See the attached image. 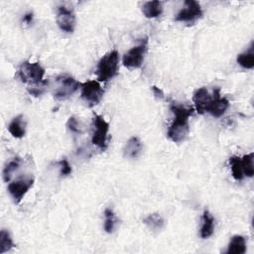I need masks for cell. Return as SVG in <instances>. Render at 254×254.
Instances as JSON below:
<instances>
[{
  "instance_id": "cell-1",
  "label": "cell",
  "mask_w": 254,
  "mask_h": 254,
  "mask_svg": "<svg viewBox=\"0 0 254 254\" xmlns=\"http://www.w3.org/2000/svg\"><path fill=\"white\" fill-rule=\"evenodd\" d=\"M170 109L174 114V120L168 129L167 136L172 142L181 143L185 141L189 134V120L193 114V109L176 102H173L170 105Z\"/></svg>"
},
{
  "instance_id": "cell-2",
  "label": "cell",
  "mask_w": 254,
  "mask_h": 254,
  "mask_svg": "<svg viewBox=\"0 0 254 254\" xmlns=\"http://www.w3.org/2000/svg\"><path fill=\"white\" fill-rule=\"evenodd\" d=\"M118 64L119 53L116 50L105 54L97 64L95 73L98 81L106 82L112 79L117 74Z\"/></svg>"
},
{
  "instance_id": "cell-3",
  "label": "cell",
  "mask_w": 254,
  "mask_h": 254,
  "mask_svg": "<svg viewBox=\"0 0 254 254\" xmlns=\"http://www.w3.org/2000/svg\"><path fill=\"white\" fill-rule=\"evenodd\" d=\"M17 75L22 82H29L32 83V85H37L45 81V68L40 63H30L27 61L21 64Z\"/></svg>"
},
{
  "instance_id": "cell-4",
  "label": "cell",
  "mask_w": 254,
  "mask_h": 254,
  "mask_svg": "<svg viewBox=\"0 0 254 254\" xmlns=\"http://www.w3.org/2000/svg\"><path fill=\"white\" fill-rule=\"evenodd\" d=\"M92 126L93 132L91 142L98 149L104 151L107 148L109 124L101 115L94 114L92 118Z\"/></svg>"
},
{
  "instance_id": "cell-5",
  "label": "cell",
  "mask_w": 254,
  "mask_h": 254,
  "mask_svg": "<svg viewBox=\"0 0 254 254\" xmlns=\"http://www.w3.org/2000/svg\"><path fill=\"white\" fill-rule=\"evenodd\" d=\"M57 88L54 93V97L57 100H65L71 96L82 85L79 81L67 74L59 75L56 78Z\"/></svg>"
},
{
  "instance_id": "cell-6",
  "label": "cell",
  "mask_w": 254,
  "mask_h": 254,
  "mask_svg": "<svg viewBox=\"0 0 254 254\" xmlns=\"http://www.w3.org/2000/svg\"><path fill=\"white\" fill-rule=\"evenodd\" d=\"M148 49V39H143L139 45L130 49L123 57V64L127 68H139L145 59Z\"/></svg>"
},
{
  "instance_id": "cell-7",
  "label": "cell",
  "mask_w": 254,
  "mask_h": 254,
  "mask_svg": "<svg viewBox=\"0 0 254 254\" xmlns=\"http://www.w3.org/2000/svg\"><path fill=\"white\" fill-rule=\"evenodd\" d=\"M104 90L100 83L96 80H88L81 85V98L88 106L97 105L102 99Z\"/></svg>"
},
{
  "instance_id": "cell-8",
  "label": "cell",
  "mask_w": 254,
  "mask_h": 254,
  "mask_svg": "<svg viewBox=\"0 0 254 254\" xmlns=\"http://www.w3.org/2000/svg\"><path fill=\"white\" fill-rule=\"evenodd\" d=\"M202 17V10L198 2L194 0H187L184 8L177 14L175 20L178 22L193 23Z\"/></svg>"
},
{
  "instance_id": "cell-9",
  "label": "cell",
  "mask_w": 254,
  "mask_h": 254,
  "mask_svg": "<svg viewBox=\"0 0 254 254\" xmlns=\"http://www.w3.org/2000/svg\"><path fill=\"white\" fill-rule=\"evenodd\" d=\"M34 178L33 177H26L20 178L8 185V191L10 195L13 197L15 203H19L24 195L28 192V190L33 187Z\"/></svg>"
},
{
  "instance_id": "cell-10",
  "label": "cell",
  "mask_w": 254,
  "mask_h": 254,
  "mask_svg": "<svg viewBox=\"0 0 254 254\" xmlns=\"http://www.w3.org/2000/svg\"><path fill=\"white\" fill-rule=\"evenodd\" d=\"M57 24L65 33H72L75 27V15L72 10L60 6L57 13Z\"/></svg>"
},
{
  "instance_id": "cell-11",
  "label": "cell",
  "mask_w": 254,
  "mask_h": 254,
  "mask_svg": "<svg viewBox=\"0 0 254 254\" xmlns=\"http://www.w3.org/2000/svg\"><path fill=\"white\" fill-rule=\"evenodd\" d=\"M229 107V101L226 97H222L220 95V89L219 88H215L213 90V94H212V99L210 104L207 107V112L209 114H211L213 117H221L225 111L228 109Z\"/></svg>"
},
{
  "instance_id": "cell-12",
  "label": "cell",
  "mask_w": 254,
  "mask_h": 254,
  "mask_svg": "<svg viewBox=\"0 0 254 254\" xmlns=\"http://www.w3.org/2000/svg\"><path fill=\"white\" fill-rule=\"evenodd\" d=\"M212 99V95L209 94L206 87H200L196 89L192 96V101L195 106V110L198 114H203L206 110L208 105L210 104Z\"/></svg>"
},
{
  "instance_id": "cell-13",
  "label": "cell",
  "mask_w": 254,
  "mask_h": 254,
  "mask_svg": "<svg viewBox=\"0 0 254 254\" xmlns=\"http://www.w3.org/2000/svg\"><path fill=\"white\" fill-rule=\"evenodd\" d=\"M142 150H143V144L141 140L138 137L133 136L127 141L124 147V150H123L124 157L129 159H135L139 157Z\"/></svg>"
},
{
  "instance_id": "cell-14",
  "label": "cell",
  "mask_w": 254,
  "mask_h": 254,
  "mask_svg": "<svg viewBox=\"0 0 254 254\" xmlns=\"http://www.w3.org/2000/svg\"><path fill=\"white\" fill-rule=\"evenodd\" d=\"M8 131L14 138H22L26 133V121L22 114L14 117L8 125Z\"/></svg>"
},
{
  "instance_id": "cell-15",
  "label": "cell",
  "mask_w": 254,
  "mask_h": 254,
  "mask_svg": "<svg viewBox=\"0 0 254 254\" xmlns=\"http://www.w3.org/2000/svg\"><path fill=\"white\" fill-rule=\"evenodd\" d=\"M202 222H201V226H200V237L203 239H206L208 237H210L213 234L214 231V218L211 215V213L205 209L202 213Z\"/></svg>"
},
{
  "instance_id": "cell-16",
  "label": "cell",
  "mask_w": 254,
  "mask_h": 254,
  "mask_svg": "<svg viewBox=\"0 0 254 254\" xmlns=\"http://www.w3.org/2000/svg\"><path fill=\"white\" fill-rule=\"evenodd\" d=\"M163 3L161 1H148L142 7V12L146 18H157L163 13Z\"/></svg>"
},
{
  "instance_id": "cell-17",
  "label": "cell",
  "mask_w": 254,
  "mask_h": 254,
  "mask_svg": "<svg viewBox=\"0 0 254 254\" xmlns=\"http://www.w3.org/2000/svg\"><path fill=\"white\" fill-rule=\"evenodd\" d=\"M246 252V239L242 235L232 236L226 253L227 254H244Z\"/></svg>"
},
{
  "instance_id": "cell-18",
  "label": "cell",
  "mask_w": 254,
  "mask_h": 254,
  "mask_svg": "<svg viewBox=\"0 0 254 254\" xmlns=\"http://www.w3.org/2000/svg\"><path fill=\"white\" fill-rule=\"evenodd\" d=\"M143 222L149 227V229H151L153 231L161 230L165 224L164 218L161 216V214H159L157 212L150 213L149 215H147L143 219Z\"/></svg>"
},
{
  "instance_id": "cell-19",
  "label": "cell",
  "mask_w": 254,
  "mask_h": 254,
  "mask_svg": "<svg viewBox=\"0 0 254 254\" xmlns=\"http://www.w3.org/2000/svg\"><path fill=\"white\" fill-rule=\"evenodd\" d=\"M238 64L246 69H251L254 66V53H253V45L249 49V51L239 54L236 59Z\"/></svg>"
},
{
  "instance_id": "cell-20",
  "label": "cell",
  "mask_w": 254,
  "mask_h": 254,
  "mask_svg": "<svg viewBox=\"0 0 254 254\" xmlns=\"http://www.w3.org/2000/svg\"><path fill=\"white\" fill-rule=\"evenodd\" d=\"M230 168H231V173L232 177L236 181H242L244 178L243 174V169H242V164H241V158L237 156H232L228 160Z\"/></svg>"
},
{
  "instance_id": "cell-21",
  "label": "cell",
  "mask_w": 254,
  "mask_h": 254,
  "mask_svg": "<svg viewBox=\"0 0 254 254\" xmlns=\"http://www.w3.org/2000/svg\"><path fill=\"white\" fill-rule=\"evenodd\" d=\"M15 247L13 239L8 230L2 229L0 231V254L5 253Z\"/></svg>"
},
{
  "instance_id": "cell-22",
  "label": "cell",
  "mask_w": 254,
  "mask_h": 254,
  "mask_svg": "<svg viewBox=\"0 0 254 254\" xmlns=\"http://www.w3.org/2000/svg\"><path fill=\"white\" fill-rule=\"evenodd\" d=\"M116 223H117V218L115 213L110 208H106L104 210V225H103L104 230L107 233H112L115 229Z\"/></svg>"
},
{
  "instance_id": "cell-23",
  "label": "cell",
  "mask_w": 254,
  "mask_h": 254,
  "mask_svg": "<svg viewBox=\"0 0 254 254\" xmlns=\"http://www.w3.org/2000/svg\"><path fill=\"white\" fill-rule=\"evenodd\" d=\"M254 154L249 153L241 158V164H242V169H243V174L246 177H253L254 175V165H253V159Z\"/></svg>"
},
{
  "instance_id": "cell-24",
  "label": "cell",
  "mask_w": 254,
  "mask_h": 254,
  "mask_svg": "<svg viewBox=\"0 0 254 254\" xmlns=\"http://www.w3.org/2000/svg\"><path fill=\"white\" fill-rule=\"evenodd\" d=\"M20 163H21V160L20 158H14L13 160H11L3 169V180L4 182L8 183L11 178H12V175L13 173L20 167Z\"/></svg>"
},
{
  "instance_id": "cell-25",
  "label": "cell",
  "mask_w": 254,
  "mask_h": 254,
  "mask_svg": "<svg viewBox=\"0 0 254 254\" xmlns=\"http://www.w3.org/2000/svg\"><path fill=\"white\" fill-rule=\"evenodd\" d=\"M66 127L71 133H75V134L82 133L81 125L74 116H71V117L68 118V120L66 122Z\"/></svg>"
},
{
  "instance_id": "cell-26",
  "label": "cell",
  "mask_w": 254,
  "mask_h": 254,
  "mask_svg": "<svg viewBox=\"0 0 254 254\" xmlns=\"http://www.w3.org/2000/svg\"><path fill=\"white\" fill-rule=\"evenodd\" d=\"M59 165L61 167V176L62 177H66V176L70 175V173L72 171L71 170V166H70V164L68 163V161L65 158L62 159L59 162Z\"/></svg>"
},
{
  "instance_id": "cell-27",
  "label": "cell",
  "mask_w": 254,
  "mask_h": 254,
  "mask_svg": "<svg viewBox=\"0 0 254 254\" xmlns=\"http://www.w3.org/2000/svg\"><path fill=\"white\" fill-rule=\"evenodd\" d=\"M152 91H153L154 95H155L158 99H163V98H164V92H163V90H162L161 88H159V87L153 85V86H152Z\"/></svg>"
},
{
  "instance_id": "cell-28",
  "label": "cell",
  "mask_w": 254,
  "mask_h": 254,
  "mask_svg": "<svg viewBox=\"0 0 254 254\" xmlns=\"http://www.w3.org/2000/svg\"><path fill=\"white\" fill-rule=\"evenodd\" d=\"M33 17H34V14L33 12H28L24 15L23 17V22L26 23V24H30L32 21H33Z\"/></svg>"
}]
</instances>
